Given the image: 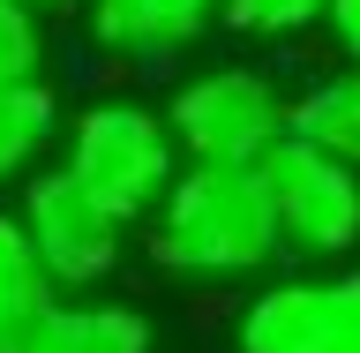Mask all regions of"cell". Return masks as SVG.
<instances>
[{
	"instance_id": "cell-1",
	"label": "cell",
	"mask_w": 360,
	"mask_h": 353,
	"mask_svg": "<svg viewBox=\"0 0 360 353\" xmlns=\"http://www.w3.org/2000/svg\"><path fill=\"white\" fill-rule=\"evenodd\" d=\"M143 256L188 286H248L278 264V225L255 166H188L143 218Z\"/></svg>"
},
{
	"instance_id": "cell-2",
	"label": "cell",
	"mask_w": 360,
	"mask_h": 353,
	"mask_svg": "<svg viewBox=\"0 0 360 353\" xmlns=\"http://www.w3.org/2000/svg\"><path fill=\"white\" fill-rule=\"evenodd\" d=\"M60 166L105 203L120 225H143L150 203L165 196V180L180 173L173 128L165 113L143 98H90L75 120H60Z\"/></svg>"
},
{
	"instance_id": "cell-3",
	"label": "cell",
	"mask_w": 360,
	"mask_h": 353,
	"mask_svg": "<svg viewBox=\"0 0 360 353\" xmlns=\"http://www.w3.org/2000/svg\"><path fill=\"white\" fill-rule=\"evenodd\" d=\"M158 113H165L173 151L188 166H255L285 135V83L270 68L218 61V68H195Z\"/></svg>"
},
{
	"instance_id": "cell-4",
	"label": "cell",
	"mask_w": 360,
	"mask_h": 353,
	"mask_svg": "<svg viewBox=\"0 0 360 353\" xmlns=\"http://www.w3.org/2000/svg\"><path fill=\"white\" fill-rule=\"evenodd\" d=\"M255 180H263V196H270L278 256L345 264L360 248V173L338 166L330 151H315L300 135H278V143L255 158Z\"/></svg>"
},
{
	"instance_id": "cell-5",
	"label": "cell",
	"mask_w": 360,
	"mask_h": 353,
	"mask_svg": "<svg viewBox=\"0 0 360 353\" xmlns=\"http://www.w3.org/2000/svg\"><path fill=\"white\" fill-rule=\"evenodd\" d=\"M15 225L30 233L38 264L53 271L60 293H98L128 256V225L90 196L68 166H30L15 180Z\"/></svg>"
},
{
	"instance_id": "cell-6",
	"label": "cell",
	"mask_w": 360,
	"mask_h": 353,
	"mask_svg": "<svg viewBox=\"0 0 360 353\" xmlns=\"http://www.w3.org/2000/svg\"><path fill=\"white\" fill-rule=\"evenodd\" d=\"M240 353H360V271L315 264L300 278H270L233 316Z\"/></svg>"
},
{
	"instance_id": "cell-7",
	"label": "cell",
	"mask_w": 360,
	"mask_h": 353,
	"mask_svg": "<svg viewBox=\"0 0 360 353\" xmlns=\"http://www.w3.org/2000/svg\"><path fill=\"white\" fill-rule=\"evenodd\" d=\"M83 23L112 61H180L202 30H218V0H83Z\"/></svg>"
},
{
	"instance_id": "cell-8",
	"label": "cell",
	"mask_w": 360,
	"mask_h": 353,
	"mask_svg": "<svg viewBox=\"0 0 360 353\" xmlns=\"http://www.w3.org/2000/svg\"><path fill=\"white\" fill-rule=\"evenodd\" d=\"M30 353H158V331L135 301H105V293H60V309L45 316V331Z\"/></svg>"
},
{
	"instance_id": "cell-9",
	"label": "cell",
	"mask_w": 360,
	"mask_h": 353,
	"mask_svg": "<svg viewBox=\"0 0 360 353\" xmlns=\"http://www.w3.org/2000/svg\"><path fill=\"white\" fill-rule=\"evenodd\" d=\"M53 309H60L53 271L38 264V248L15 225V211H0V353H30Z\"/></svg>"
},
{
	"instance_id": "cell-10",
	"label": "cell",
	"mask_w": 360,
	"mask_h": 353,
	"mask_svg": "<svg viewBox=\"0 0 360 353\" xmlns=\"http://www.w3.org/2000/svg\"><path fill=\"white\" fill-rule=\"evenodd\" d=\"M285 135L315 143V151H330L338 166H353L360 173V68H330V75H315V83L285 90Z\"/></svg>"
},
{
	"instance_id": "cell-11",
	"label": "cell",
	"mask_w": 360,
	"mask_h": 353,
	"mask_svg": "<svg viewBox=\"0 0 360 353\" xmlns=\"http://www.w3.org/2000/svg\"><path fill=\"white\" fill-rule=\"evenodd\" d=\"M60 90L45 75H22V83H0V196L15 188L30 166H45V151L60 143Z\"/></svg>"
},
{
	"instance_id": "cell-12",
	"label": "cell",
	"mask_w": 360,
	"mask_h": 353,
	"mask_svg": "<svg viewBox=\"0 0 360 353\" xmlns=\"http://www.w3.org/2000/svg\"><path fill=\"white\" fill-rule=\"evenodd\" d=\"M323 23V0H218V30L233 38H255V45H278V38H300Z\"/></svg>"
},
{
	"instance_id": "cell-13",
	"label": "cell",
	"mask_w": 360,
	"mask_h": 353,
	"mask_svg": "<svg viewBox=\"0 0 360 353\" xmlns=\"http://www.w3.org/2000/svg\"><path fill=\"white\" fill-rule=\"evenodd\" d=\"M45 75V16L22 0H0V83Z\"/></svg>"
},
{
	"instance_id": "cell-14",
	"label": "cell",
	"mask_w": 360,
	"mask_h": 353,
	"mask_svg": "<svg viewBox=\"0 0 360 353\" xmlns=\"http://www.w3.org/2000/svg\"><path fill=\"white\" fill-rule=\"evenodd\" d=\"M323 30H330V45L360 68V0H323Z\"/></svg>"
},
{
	"instance_id": "cell-15",
	"label": "cell",
	"mask_w": 360,
	"mask_h": 353,
	"mask_svg": "<svg viewBox=\"0 0 360 353\" xmlns=\"http://www.w3.org/2000/svg\"><path fill=\"white\" fill-rule=\"evenodd\" d=\"M22 8H38V16H75L83 0H22Z\"/></svg>"
}]
</instances>
